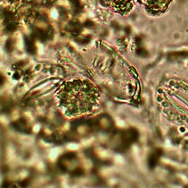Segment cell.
Returning a JSON list of instances; mask_svg holds the SVG:
<instances>
[{
    "label": "cell",
    "instance_id": "cell-1",
    "mask_svg": "<svg viewBox=\"0 0 188 188\" xmlns=\"http://www.w3.org/2000/svg\"><path fill=\"white\" fill-rule=\"evenodd\" d=\"M62 94L65 95L62 101H65L66 106L69 107L71 105V110H73L76 102V105L80 104L84 113L88 111L90 107H93L92 105H94L95 101L97 98L96 88L89 83V82H74L71 83L70 85L64 89V92Z\"/></svg>",
    "mask_w": 188,
    "mask_h": 188
},
{
    "label": "cell",
    "instance_id": "cell-2",
    "mask_svg": "<svg viewBox=\"0 0 188 188\" xmlns=\"http://www.w3.org/2000/svg\"><path fill=\"white\" fill-rule=\"evenodd\" d=\"M145 9L153 14L165 12L173 0H137Z\"/></svg>",
    "mask_w": 188,
    "mask_h": 188
},
{
    "label": "cell",
    "instance_id": "cell-3",
    "mask_svg": "<svg viewBox=\"0 0 188 188\" xmlns=\"http://www.w3.org/2000/svg\"><path fill=\"white\" fill-rule=\"evenodd\" d=\"M135 0H103L107 6L122 15L129 13L134 6Z\"/></svg>",
    "mask_w": 188,
    "mask_h": 188
}]
</instances>
